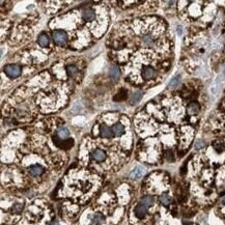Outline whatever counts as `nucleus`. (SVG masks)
<instances>
[{"label":"nucleus","instance_id":"1","mask_svg":"<svg viewBox=\"0 0 225 225\" xmlns=\"http://www.w3.org/2000/svg\"><path fill=\"white\" fill-rule=\"evenodd\" d=\"M52 37H53L54 43L56 45H58V46H64V45L67 44L68 35L64 30H55L52 34Z\"/></svg>","mask_w":225,"mask_h":225},{"label":"nucleus","instance_id":"2","mask_svg":"<svg viewBox=\"0 0 225 225\" xmlns=\"http://www.w3.org/2000/svg\"><path fill=\"white\" fill-rule=\"evenodd\" d=\"M4 72H5V74L9 76V78H17V77H19L20 74H21V69H20V67L17 64H9L5 67Z\"/></svg>","mask_w":225,"mask_h":225},{"label":"nucleus","instance_id":"3","mask_svg":"<svg viewBox=\"0 0 225 225\" xmlns=\"http://www.w3.org/2000/svg\"><path fill=\"white\" fill-rule=\"evenodd\" d=\"M54 143L58 146V147L64 148V150H69V148L72 147L74 141H73L72 139H65V140H61V139H60L59 140V138H54Z\"/></svg>","mask_w":225,"mask_h":225},{"label":"nucleus","instance_id":"4","mask_svg":"<svg viewBox=\"0 0 225 225\" xmlns=\"http://www.w3.org/2000/svg\"><path fill=\"white\" fill-rule=\"evenodd\" d=\"M145 173V169L142 166H137L132 170V172L130 173V178L133 179H138L140 178H142Z\"/></svg>","mask_w":225,"mask_h":225},{"label":"nucleus","instance_id":"5","mask_svg":"<svg viewBox=\"0 0 225 225\" xmlns=\"http://www.w3.org/2000/svg\"><path fill=\"white\" fill-rule=\"evenodd\" d=\"M146 213H147V206H145L144 204H142L141 202L139 204H137V206L135 208V214L139 219H142L146 215Z\"/></svg>","mask_w":225,"mask_h":225},{"label":"nucleus","instance_id":"6","mask_svg":"<svg viewBox=\"0 0 225 225\" xmlns=\"http://www.w3.org/2000/svg\"><path fill=\"white\" fill-rule=\"evenodd\" d=\"M92 157L98 162H103L106 159L105 153L102 150H95L92 153Z\"/></svg>","mask_w":225,"mask_h":225},{"label":"nucleus","instance_id":"7","mask_svg":"<svg viewBox=\"0 0 225 225\" xmlns=\"http://www.w3.org/2000/svg\"><path fill=\"white\" fill-rule=\"evenodd\" d=\"M82 16H83V19H84L85 21L90 22V21H93V20H95V11H93V9H85V11L83 12Z\"/></svg>","mask_w":225,"mask_h":225},{"label":"nucleus","instance_id":"8","mask_svg":"<svg viewBox=\"0 0 225 225\" xmlns=\"http://www.w3.org/2000/svg\"><path fill=\"white\" fill-rule=\"evenodd\" d=\"M155 75H156L155 70L151 67H146L142 71V76L144 79H151V78L155 77Z\"/></svg>","mask_w":225,"mask_h":225},{"label":"nucleus","instance_id":"9","mask_svg":"<svg viewBox=\"0 0 225 225\" xmlns=\"http://www.w3.org/2000/svg\"><path fill=\"white\" fill-rule=\"evenodd\" d=\"M112 135H113L112 129L108 128L106 125H103L102 127H101V136H102L103 138H111Z\"/></svg>","mask_w":225,"mask_h":225},{"label":"nucleus","instance_id":"10","mask_svg":"<svg viewBox=\"0 0 225 225\" xmlns=\"http://www.w3.org/2000/svg\"><path fill=\"white\" fill-rule=\"evenodd\" d=\"M29 172L32 174V175L34 176H37V175H40L43 172H44V168L42 167L40 165H32L29 167Z\"/></svg>","mask_w":225,"mask_h":225},{"label":"nucleus","instance_id":"11","mask_svg":"<svg viewBox=\"0 0 225 225\" xmlns=\"http://www.w3.org/2000/svg\"><path fill=\"white\" fill-rule=\"evenodd\" d=\"M221 76H219L218 78H217L216 80H215V82H214V84L212 85V87H211V92H212V95H216L217 93L219 92V89H220V87H221Z\"/></svg>","mask_w":225,"mask_h":225},{"label":"nucleus","instance_id":"12","mask_svg":"<svg viewBox=\"0 0 225 225\" xmlns=\"http://www.w3.org/2000/svg\"><path fill=\"white\" fill-rule=\"evenodd\" d=\"M69 135H70V132L67 128L61 127L57 130V137L59 139H61V140H65V139H68Z\"/></svg>","mask_w":225,"mask_h":225},{"label":"nucleus","instance_id":"13","mask_svg":"<svg viewBox=\"0 0 225 225\" xmlns=\"http://www.w3.org/2000/svg\"><path fill=\"white\" fill-rule=\"evenodd\" d=\"M112 132L115 136H121L125 133V127L121 123H116L112 127Z\"/></svg>","mask_w":225,"mask_h":225},{"label":"nucleus","instance_id":"14","mask_svg":"<svg viewBox=\"0 0 225 225\" xmlns=\"http://www.w3.org/2000/svg\"><path fill=\"white\" fill-rule=\"evenodd\" d=\"M110 76L111 78H112L113 80L115 81H118L120 78V72H119V69H118L117 67H112L110 69Z\"/></svg>","mask_w":225,"mask_h":225},{"label":"nucleus","instance_id":"15","mask_svg":"<svg viewBox=\"0 0 225 225\" xmlns=\"http://www.w3.org/2000/svg\"><path fill=\"white\" fill-rule=\"evenodd\" d=\"M37 43L40 47H47L48 44H49V37L46 33H42L39 36V40H37Z\"/></svg>","mask_w":225,"mask_h":225},{"label":"nucleus","instance_id":"16","mask_svg":"<svg viewBox=\"0 0 225 225\" xmlns=\"http://www.w3.org/2000/svg\"><path fill=\"white\" fill-rule=\"evenodd\" d=\"M141 98H142V92H141V90H137V92H134V95H132V97H131L130 103L132 105L137 104L139 101L141 100Z\"/></svg>","mask_w":225,"mask_h":225},{"label":"nucleus","instance_id":"17","mask_svg":"<svg viewBox=\"0 0 225 225\" xmlns=\"http://www.w3.org/2000/svg\"><path fill=\"white\" fill-rule=\"evenodd\" d=\"M188 112L189 114H197V113L199 112V106L197 103H191L190 105L188 106Z\"/></svg>","mask_w":225,"mask_h":225},{"label":"nucleus","instance_id":"18","mask_svg":"<svg viewBox=\"0 0 225 225\" xmlns=\"http://www.w3.org/2000/svg\"><path fill=\"white\" fill-rule=\"evenodd\" d=\"M179 81H181V76H179V75L174 76L172 79L170 80V82H169L168 87L169 88H175V87H178V85L179 84Z\"/></svg>","mask_w":225,"mask_h":225},{"label":"nucleus","instance_id":"19","mask_svg":"<svg viewBox=\"0 0 225 225\" xmlns=\"http://www.w3.org/2000/svg\"><path fill=\"white\" fill-rule=\"evenodd\" d=\"M67 72H68V74L71 76V77H76V76L79 74V71H78V69L73 64L68 65V67H67Z\"/></svg>","mask_w":225,"mask_h":225},{"label":"nucleus","instance_id":"20","mask_svg":"<svg viewBox=\"0 0 225 225\" xmlns=\"http://www.w3.org/2000/svg\"><path fill=\"white\" fill-rule=\"evenodd\" d=\"M104 222H105V218L100 214L95 215V217L92 218V224L93 225H102Z\"/></svg>","mask_w":225,"mask_h":225},{"label":"nucleus","instance_id":"21","mask_svg":"<svg viewBox=\"0 0 225 225\" xmlns=\"http://www.w3.org/2000/svg\"><path fill=\"white\" fill-rule=\"evenodd\" d=\"M127 97H128L127 90H126V89H121L120 92L115 95L113 100H114V101H123V100H125V99L127 98Z\"/></svg>","mask_w":225,"mask_h":225},{"label":"nucleus","instance_id":"22","mask_svg":"<svg viewBox=\"0 0 225 225\" xmlns=\"http://www.w3.org/2000/svg\"><path fill=\"white\" fill-rule=\"evenodd\" d=\"M140 202L148 208V206H151L154 204V199H153V197H151V196H144L142 199H141Z\"/></svg>","mask_w":225,"mask_h":225},{"label":"nucleus","instance_id":"23","mask_svg":"<svg viewBox=\"0 0 225 225\" xmlns=\"http://www.w3.org/2000/svg\"><path fill=\"white\" fill-rule=\"evenodd\" d=\"M160 201L164 206H169L171 203V198L168 195H166V194H163V195L160 196Z\"/></svg>","mask_w":225,"mask_h":225},{"label":"nucleus","instance_id":"24","mask_svg":"<svg viewBox=\"0 0 225 225\" xmlns=\"http://www.w3.org/2000/svg\"><path fill=\"white\" fill-rule=\"evenodd\" d=\"M214 145V148L216 150V151H218V153H221V151H224V144L221 142V141H216V142L213 143Z\"/></svg>","mask_w":225,"mask_h":225},{"label":"nucleus","instance_id":"25","mask_svg":"<svg viewBox=\"0 0 225 225\" xmlns=\"http://www.w3.org/2000/svg\"><path fill=\"white\" fill-rule=\"evenodd\" d=\"M142 40L146 45H148V46H151V45L154 44V40L151 35H144V36L142 37Z\"/></svg>","mask_w":225,"mask_h":225},{"label":"nucleus","instance_id":"26","mask_svg":"<svg viewBox=\"0 0 225 225\" xmlns=\"http://www.w3.org/2000/svg\"><path fill=\"white\" fill-rule=\"evenodd\" d=\"M206 145V142H204L203 140H197L196 143H195V148L196 150H200L203 146Z\"/></svg>","mask_w":225,"mask_h":225},{"label":"nucleus","instance_id":"27","mask_svg":"<svg viewBox=\"0 0 225 225\" xmlns=\"http://www.w3.org/2000/svg\"><path fill=\"white\" fill-rule=\"evenodd\" d=\"M22 209H23V204H20V203L16 204V206L12 208V211H14L15 213H20Z\"/></svg>","mask_w":225,"mask_h":225},{"label":"nucleus","instance_id":"28","mask_svg":"<svg viewBox=\"0 0 225 225\" xmlns=\"http://www.w3.org/2000/svg\"><path fill=\"white\" fill-rule=\"evenodd\" d=\"M178 35H182V32H183V28H182V26H178Z\"/></svg>","mask_w":225,"mask_h":225},{"label":"nucleus","instance_id":"29","mask_svg":"<svg viewBox=\"0 0 225 225\" xmlns=\"http://www.w3.org/2000/svg\"><path fill=\"white\" fill-rule=\"evenodd\" d=\"M221 201H222V203H225V196L223 197V198H222V200H221Z\"/></svg>","mask_w":225,"mask_h":225},{"label":"nucleus","instance_id":"30","mask_svg":"<svg viewBox=\"0 0 225 225\" xmlns=\"http://www.w3.org/2000/svg\"><path fill=\"white\" fill-rule=\"evenodd\" d=\"M52 225H59V224H58L57 222H53V223H52Z\"/></svg>","mask_w":225,"mask_h":225},{"label":"nucleus","instance_id":"31","mask_svg":"<svg viewBox=\"0 0 225 225\" xmlns=\"http://www.w3.org/2000/svg\"><path fill=\"white\" fill-rule=\"evenodd\" d=\"M224 76H225V69H224Z\"/></svg>","mask_w":225,"mask_h":225},{"label":"nucleus","instance_id":"32","mask_svg":"<svg viewBox=\"0 0 225 225\" xmlns=\"http://www.w3.org/2000/svg\"><path fill=\"white\" fill-rule=\"evenodd\" d=\"M224 53H225V48H224Z\"/></svg>","mask_w":225,"mask_h":225}]
</instances>
